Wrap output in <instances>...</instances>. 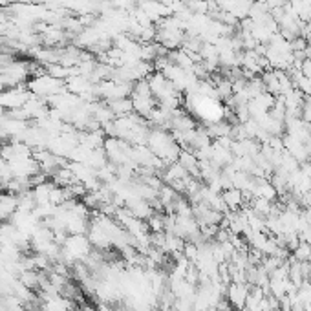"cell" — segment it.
Instances as JSON below:
<instances>
[{
    "mask_svg": "<svg viewBox=\"0 0 311 311\" xmlns=\"http://www.w3.org/2000/svg\"><path fill=\"white\" fill-rule=\"evenodd\" d=\"M247 295H249V284H229L227 289H225V297H227L229 304L234 307V309L242 311L245 307Z\"/></svg>",
    "mask_w": 311,
    "mask_h": 311,
    "instance_id": "6da1fadb",
    "label": "cell"
},
{
    "mask_svg": "<svg viewBox=\"0 0 311 311\" xmlns=\"http://www.w3.org/2000/svg\"><path fill=\"white\" fill-rule=\"evenodd\" d=\"M222 198H224L225 205H227L229 210H238L243 207V192L236 187L222 191Z\"/></svg>",
    "mask_w": 311,
    "mask_h": 311,
    "instance_id": "7a4b0ae2",
    "label": "cell"
},
{
    "mask_svg": "<svg viewBox=\"0 0 311 311\" xmlns=\"http://www.w3.org/2000/svg\"><path fill=\"white\" fill-rule=\"evenodd\" d=\"M106 105L110 106L112 114L115 117H123V115H128L134 112V106H132V99L130 97H123V99H114V101H105Z\"/></svg>",
    "mask_w": 311,
    "mask_h": 311,
    "instance_id": "3957f363",
    "label": "cell"
},
{
    "mask_svg": "<svg viewBox=\"0 0 311 311\" xmlns=\"http://www.w3.org/2000/svg\"><path fill=\"white\" fill-rule=\"evenodd\" d=\"M293 258L297 262H311V245L304 240L297 245V249L293 251Z\"/></svg>",
    "mask_w": 311,
    "mask_h": 311,
    "instance_id": "277c9868",
    "label": "cell"
}]
</instances>
